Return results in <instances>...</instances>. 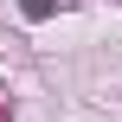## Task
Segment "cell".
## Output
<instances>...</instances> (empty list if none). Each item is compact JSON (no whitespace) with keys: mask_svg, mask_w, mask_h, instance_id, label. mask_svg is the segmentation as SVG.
I'll return each mask as SVG.
<instances>
[{"mask_svg":"<svg viewBox=\"0 0 122 122\" xmlns=\"http://www.w3.org/2000/svg\"><path fill=\"white\" fill-rule=\"evenodd\" d=\"M64 0H26V19H45V13H58Z\"/></svg>","mask_w":122,"mask_h":122,"instance_id":"obj_1","label":"cell"}]
</instances>
